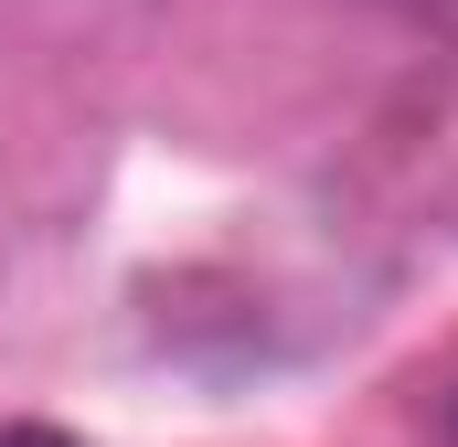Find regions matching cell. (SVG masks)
Instances as JSON below:
<instances>
[{"instance_id":"6da1fadb","label":"cell","mask_w":458,"mask_h":447,"mask_svg":"<svg viewBox=\"0 0 458 447\" xmlns=\"http://www.w3.org/2000/svg\"><path fill=\"white\" fill-rule=\"evenodd\" d=\"M0 447H75V437H54V426H0Z\"/></svg>"}]
</instances>
